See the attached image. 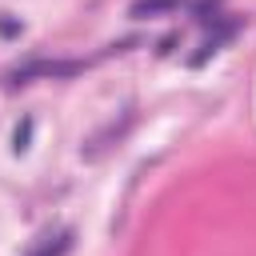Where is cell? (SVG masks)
Segmentation results:
<instances>
[{
    "label": "cell",
    "mask_w": 256,
    "mask_h": 256,
    "mask_svg": "<svg viewBox=\"0 0 256 256\" xmlns=\"http://www.w3.org/2000/svg\"><path fill=\"white\" fill-rule=\"evenodd\" d=\"M72 248V232H56V236H48L44 244H36L28 256H64Z\"/></svg>",
    "instance_id": "cell-1"
},
{
    "label": "cell",
    "mask_w": 256,
    "mask_h": 256,
    "mask_svg": "<svg viewBox=\"0 0 256 256\" xmlns=\"http://www.w3.org/2000/svg\"><path fill=\"white\" fill-rule=\"evenodd\" d=\"M176 4H184V0H136V4H132V16H136V20H148V16L172 12Z\"/></svg>",
    "instance_id": "cell-2"
},
{
    "label": "cell",
    "mask_w": 256,
    "mask_h": 256,
    "mask_svg": "<svg viewBox=\"0 0 256 256\" xmlns=\"http://www.w3.org/2000/svg\"><path fill=\"white\" fill-rule=\"evenodd\" d=\"M28 140H32V120H20V124H16V140H12V152L20 156Z\"/></svg>",
    "instance_id": "cell-3"
}]
</instances>
